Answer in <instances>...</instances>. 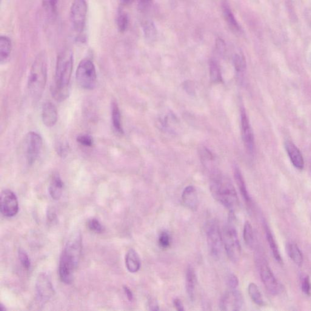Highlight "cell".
Returning a JSON list of instances; mask_svg holds the SVG:
<instances>
[{
    "instance_id": "cell-41",
    "label": "cell",
    "mask_w": 311,
    "mask_h": 311,
    "mask_svg": "<svg viewBox=\"0 0 311 311\" xmlns=\"http://www.w3.org/2000/svg\"><path fill=\"white\" fill-rule=\"evenodd\" d=\"M148 307L150 310H159V304L158 301L154 298H150L148 301Z\"/></svg>"
},
{
    "instance_id": "cell-38",
    "label": "cell",
    "mask_w": 311,
    "mask_h": 311,
    "mask_svg": "<svg viewBox=\"0 0 311 311\" xmlns=\"http://www.w3.org/2000/svg\"><path fill=\"white\" fill-rule=\"evenodd\" d=\"M227 283L228 286L230 287V289H236L239 285V280L237 276L235 274H233V273H230V274L227 276Z\"/></svg>"
},
{
    "instance_id": "cell-14",
    "label": "cell",
    "mask_w": 311,
    "mask_h": 311,
    "mask_svg": "<svg viewBox=\"0 0 311 311\" xmlns=\"http://www.w3.org/2000/svg\"><path fill=\"white\" fill-rule=\"evenodd\" d=\"M36 289L37 298L42 302L49 300L55 293L50 276L47 273H41L37 278Z\"/></svg>"
},
{
    "instance_id": "cell-37",
    "label": "cell",
    "mask_w": 311,
    "mask_h": 311,
    "mask_svg": "<svg viewBox=\"0 0 311 311\" xmlns=\"http://www.w3.org/2000/svg\"><path fill=\"white\" fill-rule=\"evenodd\" d=\"M77 141L80 144L85 147H91L93 145V139L92 137L88 135H80L77 138Z\"/></svg>"
},
{
    "instance_id": "cell-47",
    "label": "cell",
    "mask_w": 311,
    "mask_h": 311,
    "mask_svg": "<svg viewBox=\"0 0 311 311\" xmlns=\"http://www.w3.org/2000/svg\"><path fill=\"white\" fill-rule=\"evenodd\" d=\"M122 4H124V5H127L128 4H129V3L130 2L131 0H121Z\"/></svg>"
},
{
    "instance_id": "cell-35",
    "label": "cell",
    "mask_w": 311,
    "mask_h": 311,
    "mask_svg": "<svg viewBox=\"0 0 311 311\" xmlns=\"http://www.w3.org/2000/svg\"><path fill=\"white\" fill-rule=\"evenodd\" d=\"M19 257L23 267L25 269L29 270L31 267V261L27 253L22 249H19Z\"/></svg>"
},
{
    "instance_id": "cell-39",
    "label": "cell",
    "mask_w": 311,
    "mask_h": 311,
    "mask_svg": "<svg viewBox=\"0 0 311 311\" xmlns=\"http://www.w3.org/2000/svg\"><path fill=\"white\" fill-rule=\"evenodd\" d=\"M59 0H43V4L45 9L50 12H56L58 8Z\"/></svg>"
},
{
    "instance_id": "cell-27",
    "label": "cell",
    "mask_w": 311,
    "mask_h": 311,
    "mask_svg": "<svg viewBox=\"0 0 311 311\" xmlns=\"http://www.w3.org/2000/svg\"><path fill=\"white\" fill-rule=\"evenodd\" d=\"M248 293L254 303L259 306H263L264 302L257 285L254 282H251L248 286Z\"/></svg>"
},
{
    "instance_id": "cell-4",
    "label": "cell",
    "mask_w": 311,
    "mask_h": 311,
    "mask_svg": "<svg viewBox=\"0 0 311 311\" xmlns=\"http://www.w3.org/2000/svg\"><path fill=\"white\" fill-rule=\"evenodd\" d=\"M48 59L44 52L40 53L34 61L28 79V90L34 102L40 101L47 84Z\"/></svg>"
},
{
    "instance_id": "cell-26",
    "label": "cell",
    "mask_w": 311,
    "mask_h": 311,
    "mask_svg": "<svg viewBox=\"0 0 311 311\" xmlns=\"http://www.w3.org/2000/svg\"><path fill=\"white\" fill-rule=\"evenodd\" d=\"M111 115L114 129L119 135H123L124 130L122 125L121 112L118 104L115 102H113L111 105Z\"/></svg>"
},
{
    "instance_id": "cell-20",
    "label": "cell",
    "mask_w": 311,
    "mask_h": 311,
    "mask_svg": "<svg viewBox=\"0 0 311 311\" xmlns=\"http://www.w3.org/2000/svg\"><path fill=\"white\" fill-rule=\"evenodd\" d=\"M264 228L265 235H266V239L268 244L269 245L273 257H274L276 262H278L279 264H282L283 263V261H282L280 252H279L278 245L276 244L274 236H273L272 232H271L269 225H267L266 222H264Z\"/></svg>"
},
{
    "instance_id": "cell-40",
    "label": "cell",
    "mask_w": 311,
    "mask_h": 311,
    "mask_svg": "<svg viewBox=\"0 0 311 311\" xmlns=\"http://www.w3.org/2000/svg\"><path fill=\"white\" fill-rule=\"evenodd\" d=\"M56 150L59 155L64 158L68 153V145L62 143V142H59L57 145Z\"/></svg>"
},
{
    "instance_id": "cell-23",
    "label": "cell",
    "mask_w": 311,
    "mask_h": 311,
    "mask_svg": "<svg viewBox=\"0 0 311 311\" xmlns=\"http://www.w3.org/2000/svg\"><path fill=\"white\" fill-rule=\"evenodd\" d=\"M64 182L59 174H55L51 179L49 192L51 198L54 200H59L62 195Z\"/></svg>"
},
{
    "instance_id": "cell-15",
    "label": "cell",
    "mask_w": 311,
    "mask_h": 311,
    "mask_svg": "<svg viewBox=\"0 0 311 311\" xmlns=\"http://www.w3.org/2000/svg\"><path fill=\"white\" fill-rule=\"evenodd\" d=\"M284 147L293 167L299 170H303L304 167V161L300 150L290 141L285 142Z\"/></svg>"
},
{
    "instance_id": "cell-48",
    "label": "cell",
    "mask_w": 311,
    "mask_h": 311,
    "mask_svg": "<svg viewBox=\"0 0 311 311\" xmlns=\"http://www.w3.org/2000/svg\"><path fill=\"white\" fill-rule=\"evenodd\" d=\"M1 310L2 311H5L6 310H7V309H6V308H4V305H3V304H1Z\"/></svg>"
},
{
    "instance_id": "cell-7",
    "label": "cell",
    "mask_w": 311,
    "mask_h": 311,
    "mask_svg": "<svg viewBox=\"0 0 311 311\" xmlns=\"http://www.w3.org/2000/svg\"><path fill=\"white\" fill-rule=\"evenodd\" d=\"M88 7L86 0H74L70 10V20L77 33L84 31L86 25Z\"/></svg>"
},
{
    "instance_id": "cell-19",
    "label": "cell",
    "mask_w": 311,
    "mask_h": 311,
    "mask_svg": "<svg viewBox=\"0 0 311 311\" xmlns=\"http://www.w3.org/2000/svg\"><path fill=\"white\" fill-rule=\"evenodd\" d=\"M222 11L225 21L227 22L230 30L235 33H239L241 30L240 26L234 16L232 10L230 7L229 4L227 1H224L222 3Z\"/></svg>"
},
{
    "instance_id": "cell-42",
    "label": "cell",
    "mask_w": 311,
    "mask_h": 311,
    "mask_svg": "<svg viewBox=\"0 0 311 311\" xmlns=\"http://www.w3.org/2000/svg\"><path fill=\"white\" fill-rule=\"evenodd\" d=\"M174 306L176 307V309L179 311L184 310V306L183 303L180 299L176 298L173 301Z\"/></svg>"
},
{
    "instance_id": "cell-1",
    "label": "cell",
    "mask_w": 311,
    "mask_h": 311,
    "mask_svg": "<svg viewBox=\"0 0 311 311\" xmlns=\"http://www.w3.org/2000/svg\"><path fill=\"white\" fill-rule=\"evenodd\" d=\"M73 68V55L70 50L62 51L57 60L55 78L51 86V93L59 102L68 98L70 91V81Z\"/></svg>"
},
{
    "instance_id": "cell-18",
    "label": "cell",
    "mask_w": 311,
    "mask_h": 311,
    "mask_svg": "<svg viewBox=\"0 0 311 311\" xmlns=\"http://www.w3.org/2000/svg\"><path fill=\"white\" fill-rule=\"evenodd\" d=\"M183 203L190 210H195L198 206V197L196 190L192 185L185 187L182 194Z\"/></svg>"
},
{
    "instance_id": "cell-31",
    "label": "cell",
    "mask_w": 311,
    "mask_h": 311,
    "mask_svg": "<svg viewBox=\"0 0 311 311\" xmlns=\"http://www.w3.org/2000/svg\"><path fill=\"white\" fill-rule=\"evenodd\" d=\"M243 238L247 246L252 247L254 242L253 230L252 224L249 221H246L244 225Z\"/></svg>"
},
{
    "instance_id": "cell-44",
    "label": "cell",
    "mask_w": 311,
    "mask_h": 311,
    "mask_svg": "<svg viewBox=\"0 0 311 311\" xmlns=\"http://www.w3.org/2000/svg\"><path fill=\"white\" fill-rule=\"evenodd\" d=\"M124 290L125 295H126L128 300H129L130 301H132L133 299V294L132 291H131L130 288L127 286H124Z\"/></svg>"
},
{
    "instance_id": "cell-46",
    "label": "cell",
    "mask_w": 311,
    "mask_h": 311,
    "mask_svg": "<svg viewBox=\"0 0 311 311\" xmlns=\"http://www.w3.org/2000/svg\"><path fill=\"white\" fill-rule=\"evenodd\" d=\"M152 0H139L140 5L142 8H145L148 7V5H150Z\"/></svg>"
},
{
    "instance_id": "cell-36",
    "label": "cell",
    "mask_w": 311,
    "mask_h": 311,
    "mask_svg": "<svg viewBox=\"0 0 311 311\" xmlns=\"http://www.w3.org/2000/svg\"><path fill=\"white\" fill-rule=\"evenodd\" d=\"M301 290L305 295L310 296L311 294V282L309 276L304 275L301 278Z\"/></svg>"
},
{
    "instance_id": "cell-43",
    "label": "cell",
    "mask_w": 311,
    "mask_h": 311,
    "mask_svg": "<svg viewBox=\"0 0 311 311\" xmlns=\"http://www.w3.org/2000/svg\"><path fill=\"white\" fill-rule=\"evenodd\" d=\"M216 47L220 53H224L225 51V44L223 41L218 39L216 41Z\"/></svg>"
},
{
    "instance_id": "cell-29",
    "label": "cell",
    "mask_w": 311,
    "mask_h": 311,
    "mask_svg": "<svg viewBox=\"0 0 311 311\" xmlns=\"http://www.w3.org/2000/svg\"><path fill=\"white\" fill-rule=\"evenodd\" d=\"M234 67L238 76H241L246 69V62L242 54H236L233 57Z\"/></svg>"
},
{
    "instance_id": "cell-24",
    "label": "cell",
    "mask_w": 311,
    "mask_h": 311,
    "mask_svg": "<svg viewBox=\"0 0 311 311\" xmlns=\"http://www.w3.org/2000/svg\"><path fill=\"white\" fill-rule=\"evenodd\" d=\"M286 252L290 258L298 267H301L303 264L304 258L303 253L299 249L297 244L288 242L286 244Z\"/></svg>"
},
{
    "instance_id": "cell-10",
    "label": "cell",
    "mask_w": 311,
    "mask_h": 311,
    "mask_svg": "<svg viewBox=\"0 0 311 311\" xmlns=\"http://www.w3.org/2000/svg\"><path fill=\"white\" fill-rule=\"evenodd\" d=\"M259 275L267 292L273 296L278 295L281 292V285L265 259H261L259 262Z\"/></svg>"
},
{
    "instance_id": "cell-3",
    "label": "cell",
    "mask_w": 311,
    "mask_h": 311,
    "mask_svg": "<svg viewBox=\"0 0 311 311\" xmlns=\"http://www.w3.org/2000/svg\"><path fill=\"white\" fill-rule=\"evenodd\" d=\"M210 192L213 198L233 213L239 206V199L235 187L230 179L220 173L212 174Z\"/></svg>"
},
{
    "instance_id": "cell-34",
    "label": "cell",
    "mask_w": 311,
    "mask_h": 311,
    "mask_svg": "<svg viewBox=\"0 0 311 311\" xmlns=\"http://www.w3.org/2000/svg\"><path fill=\"white\" fill-rule=\"evenodd\" d=\"M159 246L162 249H167L171 244L170 235L167 232H162L160 234L158 238Z\"/></svg>"
},
{
    "instance_id": "cell-33",
    "label": "cell",
    "mask_w": 311,
    "mask_h": 311,
    "mask_svg": "<svg viewBox=\"0 0 311 311\" xmlns=\"http://www.w3.org/2000/svg\"><path fill=\"white\" fill-rule=\"evenodd\" d=\"M87 226L91 231L96 233H102L104 232L105 228L96 218L89 219L87 222Z\"/></svg>"
},
{
    "instance_id": "cell-13",
    "label": "cell",
    "mask_w": 311,
    "mask_h": 311,
    "mask_svg": "<svg viewBox=\"0 0 311 311\" xmlns=\"http://www.w3.org/2000/svg\"><path fill=\"white\" fill-rule=\"evenodd\" d=\"M241 135L245 148L249 155L255 152V139L246 111L244 108L241 111Z\"/></svg>"
},
{
    "instance_id": "cell-45",
    "label": "cell",
    "mask_w": 311,
    "mask_h": 311,
    "mask_svg": "<svg viewBox=\"0 0 311 311\" xmlns=\"http://www.w3.org/2000/svg\"><path fill=\"white\" fill-rule=\"evenodd\" d=\"M48 218L50 221H54L56 218V213L53 209H50L49 213H48Z\"/></svg>"
},
{
    "instance_id": "cell-25",
    "label": "cell",
    "mask_w": 311,
    "mask_h": 311,
    "mask_svg": "<svg viewBox=\"0 0 311 311\" xmlns=\"http://www.w3.org/2000/svg\"><path fill=\"white\" fill-rule=\"evenodd\" d=\"M12 50V42L8 37L2 36L0 38V62L5 64L10 58Z\"/></svg>"
},
{
    "instance_id": "cell-16",
    "label": "cell",
    "mask_w": 311,
    "mask_h": 311,
    "mask_svg": "<svg viewBox=\"0 0 311 311\" xmlns=\"http://www.w3.org/2000/svg\"><path fill=\"white\" fill-rule=\"evenodd\" d=\"M42 121L46 126L52 127L56 125L58 121V110L52 102H47L43 106Z\"/></svg>"
},
{
    "instance_id": "cell-12",
    "label": "cell",
    "mask_w": 311,
    "mask_h": 311,
    "mask_svg": "<svg viewBox=\"0 0 311 311\" xmlns=\"http://www.w3.org/2000/svg\"><path fill=\"white\" fill-rule=\"evenodd\" d=\"M243 304L242 293L236 289H230L222 296L219 301V308L224 311H238L241 309Z\"/></svg>"
},
{
    "instance_id": "cell-6",
    "label": "cell",
    "mask_w": 311,
    "mask_h": 311,
    "mask_svg": "<svg viewBox=\"0 0 311 311\" xmlns=\"http://www.w3.org/2000/svg\"><path fill=\"white\" fill-rule=\"evenodd\" d=\"M76 80L79 86L85 90H93L97 82L95 66L91 60L85 59L80 62L76 71Z\"/></svg>"
},
{
    "instance_id": "cell-2",
    "label": "cell",
    "mask_w": 311,
    "mask_h": 311,
    "mask_svg": "<svg viewBox=\"0 0 311 311\" xmlns=\"http://www.w3.org/2000/svg\"><path fill=\"white\" fill-rule=\"evenodd\" d=\"M82 249L81 233H74L68 239L60 259L59 276L65 284H70L73 281L74 272L78 266Z\"/></svg>"
},
{
    "instance_id": "cell-5",
    "label": "cell",
    "mask_w": 311,
    "mask_h": 311,
    "mask_svg": "<svg viewBox=\"0 0 311 311\" xmlns=\"http://www.w3.org/2000/svg\"><path fill=\"white\" fill-rule=\"evenodd\" d=\"M222 239L228 257L233 262L239 261L241 256V247L237 231L233 224L229 223L225 225Z\"/></svg>"
},
{
    "instance_id": "cell-30",
    "label": "cell",
    "mask_w": 311,
    "mask_h": 311,
    "mask_svg": "<svg viewBox=\"0 0 311 311\" xmlns=\"http://www.w3.org/2000/svg\"><path fill=\"white\" fill-rule=\"evenodd\" d=\"M144 33L145 38L149 42H153L156 38L157 30L155 25L150 21H147L144 22L143 25Z\"/></svg>"
},
{
    "instance_id": "cell-8",
    "label": "cell",
    "mask_w": 311,
    "mask_h": 311,
    "mask_svg": "<svg viewBox=\"0 0 311 311\" xmlns=\"http://www.w3.org/2000/svg\"><path fill=\"white\" fill-rule=\"evenodd\" d=\"M206 236L211 255L214 258H219L222 252V245L224 244L220 228L217 222L212 221L207 224Z\"/></svg>"
},
{
    "instance_id": "cell-17",
    "label": "cell",
    "mask_w": 311,
    "mask_h": 311,
    "mask_svg": "<svg viewBox=\"0 0 311 311\" xmlns=\"http://www.w3.org/2000/svg\"><path fill=\"white\" fill-rule=\"evenodd\" d=\"M234 178H235L236 184L239 188V192L243 198L245 203L248 207H252V198L248 192L246 182L244 181L243 176H242L240 170L238 167L234 168Z\"/></svg>"
},
{
    "instance_id": "cell-9",
    "label": "cell",
    "mask_w": 311,
    "mask_h": 311,
    "mask_svg": "<svg viewBox=\"0 0 311 311\" xmlns=\"http://www.w3.org/2000/svg\"><path fill=\"white\" fill-rule=\"evenodd\" d=\"M43 147L41 136L36 132L28 134L25 141V154L28 164L33 165L38 159Z\"/></svg>"
},
{
    "instance_id": "cell-28",
    "label": "cell",
    "mask_w": 311,
    "mask_h": 311,
    "mask_svg": "<svg viewBox=\"0 0 311 311\" xmlns=\"http://www.w3.org/2000/svg\"><path fill=\"white\" fill-rule=\"evenodd\" d=\"M210 77L211 81L215 84H219L222 82V78L220 68L215 60H211L209 64Z\"/></svg>"
},
{
    "instance_id": "cell-21",
    "label": "cell",
    "mask_w": 311,
    "mask_h": 311,
    "mask_svg": "<svg viewBox=\"0 0 311 311\" xmlns=\"http://www.w3.org/2000/svg\"><path fill=\"white\" fill-rule=\"evenodd\" d=\"M197 283V277L195 270L192 266L187 268L186 278H185V287L188 297L191 301H194L195 298L196 286Z\"/></svg>"
},
{
    "instance_id": "cell-22",
    "label": "cell",
    "mask_w": 311,
    "mask_h": 311,
    "mask_svg": "<svg viewBox=\"0 0 311 311\" xmlns=\"http://www.w3.org/2000/svg\"><path fill=\"white\" fill-rule=\"evenodd\" d=\"M125 264L131 273L138 272L141 266V261L138 253L133 249L128 250L125 256Z\"/></svg>"
},
{
    "instance_id": "cell-11",
    "label": "cell",
    "mask_w": 311,
    "mask_h": 311,
    "mask_svg": "<svg viewBox=\"0 0 311 311\" xmlns=\"http://www.w3.org/2000/svg\"><path fill=\"white\" fill-rule=\"evenodd\" d=\"M0 210L6 217H13L19 212L18 199L13 191L3 190L0 197Z\"/></svg>"
},
{
    "instance_id": "cell-32",
    "label": "cell",
    "mask_w": 311,
    "mask_h": 311,
    "mask_svg": "<svg viewBox=\"0 0 311 311\" xmlns=\"http://www.w3.org/2000/svg\"><path fill=\"white\" fill-rule=\"evenodd\" d=\"M128 24H129V19L126 13L123 11H119L117 16V25L118 29L121 33L125 32L127 30Z\"/></svg>"
}]
</instances>
